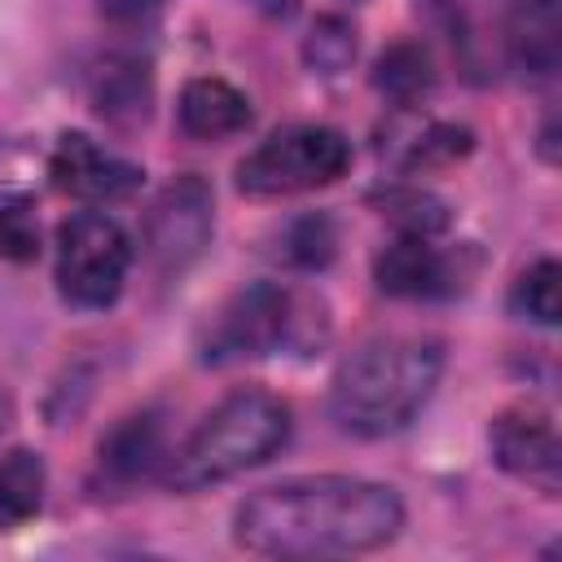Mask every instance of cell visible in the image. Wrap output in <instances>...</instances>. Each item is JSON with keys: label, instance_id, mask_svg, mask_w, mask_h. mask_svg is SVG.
<instances>
[{"label": "cell", "instance_id": "obj_1", "mask_svg": "<svg viewBox=\"0 0 562 562\" xmlns=\"http://www.w3.org/2000/svg\"><path fill=\"white\" fill-rule=\"evenodd\" d=\"M404 501L395 487L356 474L285 479L246 496L233 514V540L259 558H342L400 536Z\"/></svg>", "mask_w": 562, "mask_h": 562}, {"label": "cell", "instance_id": "obj_2", "mask_svg": "<svg viewBox=\"0 0 562 562\" xmlns=\"http://www.w3.org/2000/svg\"><path fill=\"white\" fill-rule=\"evenodd\" d=\"M443 373V347L435 338H373L351 351L329 382V417L338 430L382 439L404 430Z\"/></svg>", "mask_w": 562, "mask_h": 562}, {"label": "cell", "instance_id": "obj_3", "mask_svg": "<svg viewBox=\"0 0 562 562\" xmlns=\"http://www.w3.org/2000/svg\"><path fill=\"white\" fill-rule=\"evenodd\" d=\"M290 439V404L272 391H233L220 400L198 430L167 457V483L176 492H198L224 483L250 465H263Z\"/></svg>", "mask_w": 562, "mask_h": 562}, {"label": "cell", "instance_id": "obj_4", "mask_svg": "<svg viewBox=\"0 0 562 562\" xmlns=\"http://www.w3.org/2000/svg\"><path fill=\"white\" fill-rule=\"evenodd\" d=\"M351 167V140L325 123H290L259 140L237 162V189L250 198H290L342 180Z\"/></svg>", "mask_w": 562, "mask_h": 562}, {"label": "cell", "instance_id": "obj_5", "mask_svg": "<svg viewBox=\"0 0 562 562\" xmlns=\"http://www.w3.org/2000/svg\"><path fill=\"white\" fill-rule=\"evenodd\" d=\"M132 241L105 211H75L57 228V290L70 307L101 312L123 294Z\"/></svg>", "mask_w": 562, "mask_h": 562}, {"label": "cell", "instance_id": "obj_6", "mask_svg": "<svg viewBox=\"0 0 562 562\" xmlns=\"http://www.w3.org/2000/svg\"><path fill=\"white\" fill-rule=\"evenodd\" d=\"M290 334V294L277 281L241 285L220 303V312L206 321L198 360L202 364H233V360H259L272 356Z\"/></svg>", "mask_w": 562, "mask_h": 562}, {"label": "cell", "instance_id": "obj_7", "mask_svg": "<svg viewBox=\"0 0 562 562\" xmlns=\"http://www.w3.org/2000/svg\"><path fill=\"white\" fill-rule=\"evenodd\" d=\"M215 228L211 184L202 176H176L145 215V255L162 281L180 277L206 246Z\"/></svg>", "mask_w": 562, "mask_h": 562}, {"label": "cell", "instance_id": "obj_8", "mask_svg": "<svg viewBox=\"0 0 562 562\" xmlns=\"http://www.w3.org/2000/svg\"><path fill=\"white\" fill-rule=\"evenodd\" d=\"M487 439H492V457L505 474H514L518 483H527L544 496L562 492V443H558V426H553L549 408L514 404V408L496 413Z\"/></svg>", "mask_w": 562, "mask_h": 562}, {"label": "cell", "instance_id": "obj_9", "mask_svg": "<svg viewBox=\"0 0 562 562\" xmlns=\"http://www.w3.org/2000/svg\"><path fill=\"white\" fill-rule=\"evenodd\" d=\"M48 176L61 193L79 198V202H119L127 193H136L140 184V167L101 149L92 136L83 132H66L48 158Z\"/></svg>", "mask_w": 562, "mask_h": 562}, {"label": "cell", "instance_id": "obj_10", "mask_svg": "<svg viewBox=\"0 0 562 562\" xmlns=\"http://www.w3.org/2000/svg\"><path fill=\"white\" fill-rule=\"evenodd\" d=\"M373 281L391 299H443L457 290L461 268L448 250L430 241V233H400L373 259Z\"/></svg>", "mask_w": 562, "mask_h": 562}, {"label": "cell", "instance_id": "obj_11", "mask_svg": "<svg viewBox=\"0 0 562 562\" xmlns=\"http://www.w3.org/2000/svg\"><path fill=\"white\" fill-rule=\"evenodd\" d=\"M505 53L518 75L553 79L562 66V0H514L505 18Z\"/></svg>", "mask_w": 562, "mask_h": 562}, {"label": "cell", "instance_id": "obj_12", "mask_svg": "<svg viewBox=\"0 0 562 562\" xmlns=\"http://www.w3.org/2000/svg\"><path fill=\"white\" fill-rule=\"evenodd\" d=\"M167 461V426L154 408L123 417L105 439H101V474L119 487L149 479Z\"/></svg>", "mask_w": 562, "mask_h": 562}, {"label": "cell", "instance_id": "obj_13", "mask_svg": "<svg viewBox=\"0 0 562 562\" xmlns=\"http://www.w3.org/2000/svg\"><path fill=\"white\" fill-rule=\"evenodd\" d=\"M176 114H180L184 136H193V140H228V136L246 132L255 119L246 92H237L224 79H189Z\"/></svg>", "mask_w": 562, "mask_h": 562}, {"label": "cell", "instance_id": "obj_14", "mask_svg": "<svg viewBox=\"0 0 562 562\" xmlns=\"http://www.w3.org/2000/svg\"><path fill=\"white\" fill-rule=\"evenodd\" d=\"M373 88L382 97H391L395 105H417L430 88H435V66L426 44L417 40H400L391 44L378 61H373Z\"/></svg>", "mask_w": 562, "mask_h": 562}, {"label": "cell", "instance_id": "obj_15", "mask_svg": "<svg viewBox=\"0 0 562 562\" xmlns=\"http://www.w3.org/2000/svg\"><path fill=\"white\" fill-rule=\"evenodd\" d=\"M44 461L31 448H13L0 457V531L22 527L44 505Z\"/></svg>", "mask_w": 562, "mask_h": 562}, {"label": "cell", "instance_id": "obj_16", "mask_svg": "<svg viewBox=\"0 0 562 562\" xmlns=\"http://www.w3.org/2000/svg\"><path fill=\"white\" fill-rule=\"evenodd\" d=\"M338 250V228L325 211H307V215H294L281 233H277V259L285 268H299V272H316L334 259Z\"/></svg>", "mask_w": 562, "mask_h": 562}, {"label": "cell", "instance_id": "obj_17", "mask_svg": "<svg viewBox=\"0 0 562 562\" xmlns=\"http://www.w3.org/2000/svg\"><path fill=\"white\" fill-rule=\"evenodd\" d=\"M97 110L105 119H145L149 110V75L140 61H110L97 83Z\"/></svg>", "mask_w": 562, "mask_h": 562}, {"label": "cell", "instance_id": "obj_18", "mask_svg": "<svg viewBox=\"0 0 562 562\" xmlns=\"http://www.w3.org/2000/svg\"><path fill=\"white\" fill-rule=\"evenodd\" d=\"M562 272L553 259H536L509 290V307L522 316V321H536V325H558V312H562V290H558Z\"/></svg>", "mask_w": 562, "mask_h": 562}, {"label": "cell", "instance_id": "obj_19", "mask_svg": "<svg viewBox=\"0 0 562 562\" xmlns=\"http://www.w3.org/2000/svg\"><path fill=\"white\" fill-rule=\"evenodd\" d=\"M303 61L316 75H342L356 61V26L338 13H325L312 22L307 40H303Z\"/></svg>", "mask_w": 562, "mask_h": 562}, {"label": "cell", "instance_id": "obj_20", "mask_svg": "<svg viewBox=\"0 0 562 562\" xmlns=\"http://www.w3.org/2000/svg\"><path fill=\"white\" fill-rule=\"evenodd\" d=\"M474 149V132L461 127V123H430L413 136V149H408V167L426 171V167H448L457 158H465Z\"/></svg>", "mask_w": 562, "mask_h": 562}, {"label": "cell", "instance_id": "obj_21", "mask_svg": "<svg viewBox=\"0 0 562 562\" xmlns=\"http://www.w3.org/2000/svg\"><path fill=\"white\" fill-rule=\"evenodd\" d=\"M0 255L18 259V263L40 255V224H35V211L22 198L0 202Z\"/></svg>", "mask_w": 562, "mask_h": 562}, {"label": "cell", "instance_id": "obj_22", "mask_svg": "<svg viewBox=\"0 0 562 562\" xmlns=\"http://www.w3.org/2000/svg\"><path fill=\"white\" fill-rule=\"evenodd\" d=\"M97 4H101V13H105V18L132 22V18H145V13H154L162 0H97Z\"/></svg>", "mask_w": 562, "mask_h": 562}, {"label": "cell", "instance_id": "obj_23", "mask_svg": "<svg viewBox=\"0 0 562 562\" xmlns=\"http://www.w3.org/2000/svg\"><path fill=\"white\" fill-rule=\"evenodd\" d=\"M9 417H13V408H9V400L0 395V435H4V426H9Z\"/></svg>", "mask_w": 562, "mask_h": 562}]
</instances>
